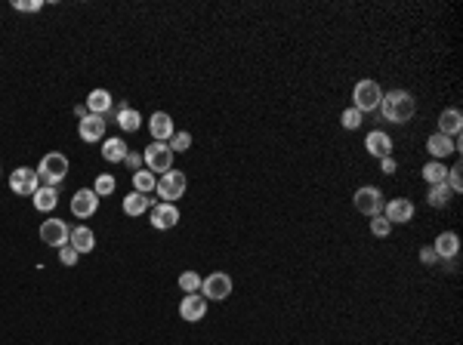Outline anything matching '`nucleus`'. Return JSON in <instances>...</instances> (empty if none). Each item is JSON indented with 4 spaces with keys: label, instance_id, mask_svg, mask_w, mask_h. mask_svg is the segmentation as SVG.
Instances as JSON below:
<instances>
[{
    "label": "nucleus",
    "instance_id": "dca6fc26",
    "mask_svg": "<svg viewBox=\"0 0 463 345\" xmlns=\"http://www.w3.org/2000/svg\"><path fill=\"white\" fill-rule=\"evenodd\" d=\"M426 151L432 154V161H445L448 154H457L454 139H451V136H441V133H432L430 139H426Z\"/></svg>",
    "mask_w": 463,
    "mask_h": 345
},
{
    "label": "nucleus",
    "instance_id": "7c9ffc66",
    "mask_svg": "<svg viewBox=\"0 0 463 345\" xmlns=\"http://www.w3.org/2000/svg\"><path fill=\"white\" fill-rule=\"evenodd\" d=\"M361 118H365V114H361L359 108H346V111L340 114V124H343V129H349V133H352V129L361 127Z\"/></svg>",
    "mask_w": 463,
    "mask_h": 345
},
{
    "label": "nucleus",
    "instance_id": "5701e85b",
    "mask_svg": "<svg viewBox=\"0 0 463 345\" xmlns=\"http://www.w3.org/2000/svg\"><path fill=\"white\" fill-rule=\"evenodd\" d=\"M127 151H130V148H127L124 139H118V136H115V139H105L102 142V157L109 163H120L127 157Z\"/></svg>",
    "mask_w": 463,
    "mask_h": 345
},
{
    "label": "nucleus",
    "instance_id": "58836bf2",
    "mask_svg": "<svg viewBox=\"0 0 463 345\" xmlns=\"http://www.w3.org/2000/svg\"><path fill=\"white\" fill-rule=\"evenodd\" d=\"M124 163H130V167H139V163H142V157H139V154H130V151H127Z\"/></svg>",
    "mask_w": 463,
    "mask_h": 345
},
{
    "label": "nucleus",
    "instance_id": "6e6552de",
    "mask_svg": "<svg viewBox=\"0 0 463 345\" xmlns=\"http://www.w3.org/2000/svg\"><path fill=\"white\" fill-rule=\"evenodd\" d=\"M10 188L16 191L19 198H31V194L40 188L38 170H31V167H16V170L10 172Z\"/></svg>",
    "mask_w": 463,
    "mask_h": 345
},
{
    "label": "nucleus",
    "instance_id": "72a5a7b5",
    "mask_svg": "<svg viewBox=\"0 0 463 345\" xmlns=\"http://www.w3.org/2000/svg\"><path fill=\"white\" fill-rule=\"evenodd\" d=\"M191 148V133H173V139H170V151L173 154H182V151Z\"/></svg>",
    "mask_w": 463,
    "mask_h": 345
},
{
    "label": "nucleus",
    "instance_id": "ddd939ff",
    "mask_svg": "<svg viewBox=\"0 0 463 345\" xmlns=\"http://www.w3.org/2000/svg\"><path fill=\"white\" fill-rule=\"evenodd\" d=\"M176 222H180V210H176V204H155L152 207V228H158V232H167V228H173Z\"/></svg>",
    "mask_w": 463,
    "mask_h": 345
},
{
    "label": "nucleus",
    "instance_id": "c756f323",
    "mask_svg": "<svg viewBox=\"0 0 463 345\" xmlns=\"http://www.w3.org/2000/svg\"><path fill=\"white\" fill-rule=\"evenodd\" d=\"M180 290L182 293H201V278H198V271H182V275H180Z\"/></svg>",
    "mask_w": 463,
    "mask_h": 345
},
{
    "label": "nucleus",
    "instance_id": "a211bd4d",
    "mask_svg": "<svg viewBox=\"0 0 463 345\" xmlns=\"http://www.w3.org/2000/svg\"><path fill=\"white\" fill-rule=\"evenodd\" d=\"M460 129H463V114L457 111V108H445V111L439 114V133L457 139Z\"/></svg>",
    "mask_w": 463,
    "mask_h": 345
},
{
    "label": "nucleus",
    "instance_id": "e433bc0d",
    "mask_svg": "<svg viewBox=\"0 0 463 345\" xmlns=\"http://www.w3.org/2000/svg\"><path fill=\"white\" fill-rule=\"evenodd\" d=\"M420 262H423V265H436L439 262L436 250H432V247H420Z\"/></svg>",
    "mask_w": 463,
    "mask_h": 345
},
{
    "label": "nucleus",
    "instance_id": "f257e3e1",
    "mask_svg": "<svg viewBox=\"0 0 463 345\" xmlns=\"http://www.w3.org/2000/svg\"><path fill=\"white\" fill-rule=\"evenodd\" d=\"M417 111V102L408 90H393V93H383L380 99V114L389 120V124H408Z\"/></svg>",
    "mask_w": 463,
    "mask_h": 345
},
{
    "label": "nucleus",
    "instance_id": "c85d7f7f",
    "mask_svg": "<svg viewBox=\"0 0 463 345\" xmlns=\"http://www.w3.org/2000/svg\"><path fill=\"white\" fill-rule=\"evenodd\" d=\"M115 188H118V182H115V176H111V172H99L96 182H93V191H96L99 198H109V194H115Z\"/></svg>",
    "mask_w": 463,
    "mask_h": 345
},
{
    "label": "nucleus",
    "instance_id": "f8f14e48",
    "mask_svg": "<svg viewBox=\"0 0 463 345\" xmlns=\"http://www.w3.org/2000/svg\"><path fill=\"white\" fill-rule=\"evenodd\" d=\"M68 225L62 219H47L44 225H40V241L49 243V247H65L68 243Z\"/></svg>",
    "mask_w": 463,
    "mask_h": 345
},
{
    "label": "nucleus",
    "instance_id": "aec40b11",
    "mask_svg": "<svg viewBox=\"0 0 463 345\" xmlns=\"http://www.w3.org/2000/svg\"><path fill=\"white\" fill-rule=\"evenodd\" d=\"M432 250H436L439 259H454V256H457V250H460V237L454 232H441L436 237V243H432Z\"/></svg>",
    "mask_w": 463,
    "mask_h": 345
},
{
    "label": "nucleus",
    "instance_id": "2eb2a0df",
    "mask_svg": "<svg viewBox=\"0 0 463 345\" xmlns=\"http://www.w3.org/2000/svg\"><path fill=\"white\" fill-rule=\"evenodd\" d=\"M148 129H152L155 142H167V139H173V118H170L167 111H155L152 118H148Z\"/></svg>",
    "mask_w": 463,
    "mask_h": 345
},
{
    "label": "nucleus",
    "instance_id": "412c9836",
    "mask_svg": "<svg viewBox=\"0 0 463 345\" xmlns=\"http://www.w3.org/2000/svg\"><path fill=\"white\" fill-rule=\"evenodd\" d=\"M111 108V93L109 90H93L87 96V111L90 114H99V118H105Z\"/></svg>",
    "mask_w": 463,
    "mask_h": 345
},
{
    "label": "nucleus",
    "instance_id": "473e14b6",
    "mask_svg": "<svg viewBox=\"0 0 463 345\" xmlns=\"http://www.w3.org/2000/svg\"><path fill=\"white\" fill-rule=\"evenodd\" d=\"M389 232H393V225H389V219L383 213L370 219V234L374 237H389Z\"/></svg>",
    "mask_w": 463,
    "mask_h": 345
},
{
    "label": "nucleus",
    "instance_id": "9b49d317",
    "mask_svg": "<svg viewBox=\"0 0 463 345\" xmlns=\"http://www.w3.org/2000/svg\"><path fill=\"white\" fill-rule=\"evenodd\" d=\"M207 314V299L201 293H185V299L180 302V318L189 323H198Z\"/></svg>",
    "mask_w": 463,
    "mask_h": 345
},
{
    "label": "nucleus",
    "instance_id": "423d86ee",
    "mask_svg": "<svg viewBox=\"0 0 463 345\" xmlns=\"http://www.w3.org/2000/svg\"><path fill=\"white\" fill-rule=\"evenodd\" d=\"M201 296L204 299H213V302H223L232 296V275H226V271H213V275L201 278Z\"/></svg>",
    "mask_w": 463,
    "mask_h": 345
},
{
    "label": "nucleus",
    "instance_id": "20e7f679",
    "mask_svg": "<svg viewBox=\"0 0 463 345\" xmlns=\"http://www.w3.org/2000/svg\"><path fill=\"white\" fill-rule=\"evenodd\" d=\"M142 163H146V170L164 176V172L173 170V151H170L167 142H152V145L142 151Z\"/></svg>",
    "mask_w": 463,
    "mask_h": 345
},
{
    "label": "nucleus",
    "instance_id": "393cba45",
    "mask_svg": "<svg viewBox=\"0 0 463 345\" xmlns=\"http://www.w3.org/2000/svg\"><path fill=\"white\" fill-rule=\"evenodd\" d=\"M155 185H158V176H155L152 170H136L133 172V191L139 194H152Z\"/></svg>",
    "mask_w": 463,
    "mask_h": 345
},
{
    "label": "nucleus",
    "instance_id": "f03ea898",
    "mask_svg": "<svg viewBox=\"0 0 463 345\" xmlns=\"http://www.w3.org/2000/svg\"><path fill=\"white\" fill-rule=\"evenodd\" d=\"M68 176V157L62 154V151H49V154L40 157L38 163V179L49 188H56V185L62 182V179Z\"/></svg>",
    "mask_w": 463,
    "mask_h": 345
},
{
    "label": "nucleus",
    "instance_id": "1a4fd4ad",
    "mask_svg": "<svg viewBox=\"0 0 463 345\" xmlns=\"http://www.w3.org/2000/svg\"><path fill=\"white\" fill-rule=\"evenodd\" d=\"M383 216L389 219V225H405V222L414 219V204L408 198H395L383 204Z\"/></svg>",
    "mask_w": 463,
    "mask_h": 345
},
{
    "label": "nucleus",
    "instance_id": "4be33fe9",
    "mask_svg": "<svg viewBox=\"0 0 463 345\" xmlns=\"http://www.w3.org/2000/svg\"><path fill=\"white\" fill-rule=\"evenodd\" d=\"M31 198H34V207H38L40 213L56 210V204H59V191H56V188H49V185H40V188L34 191Z\"/></svg>",
    "mask_w": 463,
    "mask_h": 345
},
{
    "label": "nucleus",
    "instance_id": "0eeeda50",
    "mask_svg": "<svg viewBox=\"0 0 463 345\" xmlns=\"http://www.w3.org/2000/svg\"><path fill=\"white\" fill-rule=\"evenodd\" d=\"M155 191H158V198L164 204H173V200H180L185 194V172L182 170H170L164 172L158 179V185H155Z\"/></svg>",
    "mask_w": 463,
    "mask_h": 345
},
{
    "label": "nucleus",
    "instance_id": "cd10ccee",
    "mask_svg": "<svg viewBox=\"0 0 463 345\" xmlns=\"http://www.w3.org/2000/svg\"><path fill=\"white\" fill-rule=\"evenodd\" d=\"M423 179H426L430 185H441V182L448 179V167H445L441 161H430V163L423 167Z\"/></svg>",
    "mask_w": 463,
    "mask_h": 345
},
{
    "label": "nucleus",
    "instance_id": "f704fd0d",
    "mask_svg": "<svg viewBox=\"0 0 463 345\" xmlns=\"http://www.w3.org/2000/svg\"><path fill=\"white\" fill-rule=\"evenodd\" d=\"M47 0H13V10L16 13H40Z\"/></svg>",
    "mask_w": 463,
    "mask_h": 345
},
{
    "label": "nucleus",
    "instance_id": "6ab92c4d",
    "mask_svg": "<svg viewBox=\"0 0 463 345\" xmlns=\"http://www.w3.org/2000/svg\"><path fill=\"white\" fill-rule=\"evenodd\" d=\"M68 247H74L77 253H93V250H96V234H93V228L77 225L74 232L68 234Z\"/></svg>",
    "mask_w": 463,
    "mask_h": 345
},
{
    "label": "nucleus",
    "instance_id": "2f4dec72",
    "mask_svg": "<svg viewBox=\"0 0 463 345\" xmlns=\"http://www.w3.org/2000/svg\"><path fill=\"white\" fill-rule=\"evenodd\" d=\"M445 185H448V188H451L454 194H460V191H463V167H460V163H454V167L448 170Z\"/></svg>",
    "mask_w": 463,
    "mask_h": 345
},
{
    "label": "nucleus",
    "instance_id": "b1692460",
    "mask_svg": "<svg viewBox=\"0 0 463 345\" xmlns=\"http://www.w3.org/2000/svg\"><path fill=\"white\" fill-rule=\"evenodd\" d=\"M152 207V200H148V194H139V191H133V194H127L124 198V213L127 216H142Z\"/></svg>",
    "mask_w": 463,
    "mask_h": 345
},
{
    "label": "nucleus",
    "instance_id": "4468645a",
    "mask_svg": "<svg viewBox=\"0 0 463 345\" xmlns=\"http://www.w3.org/2000/svg\"><path fill=\"white\" fill-rule=\"evenodd\" d=\"M365 148H368V154H370V157L383 161V157L393 154V139H389V133H383V129H374V133H368Z\"/></svg>",
    "mask_w": 463,
    "mask_h": 345
},
{
    "label": "nucleus",
    "instance_id": "f3484780",
    "mask_svg": "<svg viewBox=\"0 0 463 345\" xmlns=\"http://www.w3.org/2000/svg\"><path fill=\"white\" fill-rule=\"evenodd\" d=\"M77 133H81L84 142H99L105 136V118H99V114H87V118H81Z\"/></svg>",
    "mask_w": 463,
    "mask_h": 345
},
{
    "label": "nucleus",
    "instance_id": "ea45409f",
    "mask_svg": "<svg viewBox=\"0 0 463 345\" xmlns=\"http://www.w3.org/2000/svg\"><path fill=\"white\" fill-rule=\"evenodd\" d=\"M74 114H77V118H87V105H74Z\"/></svg>",
    "mask_w": 463,
    "mask_h": 345
},
{
    "label": "nucleus",
    "instance_id": "a878e982",
    "mask_svg": "<svg viewBox=\"0 0 463 345\" xmlns=\"http://www.w3.org/2000/svg\"><path fill=\"white\" fill-rule=\"evenodd\" d=\"M454 198V191L448 188L445 182L441 185H430V194H426V200H430V207H436V210H441V207H448Z\"/></svg>",
    "mask_w": 463,
    "mask_h": 345
},
{
    "label": "nucleus",
    "instance_id": "bb28decb",
    "mask_svg": "<svg viewBox=\"0 0 463 345\" xmlns=\"http://www.w3.org/2000/svg\"><path fill=\"white\" fill-rule=\"evenodd\" d=\"M118 124L124 127V133H136V129L142 127V114L136 111V108H120V111H118Z\"/></svg>",
    "mask_w": 463,
    "mask_h": 345
},
{
    "label": "nucleus",
    "instance_id": "c9c22d12",
    "mask_svg": "<svg viewBox=\"0 0 463 345\" xmlns=\"http://www.w3.org/2000/svg\"><path fill=\"white\" fill-rule=\"evenodd\" d=\"M77 259H81V253H77L74 247H68V243H65V247H59V262L62 265H68V268H71V265H77Z\"/></svg>",
    "mask_w": 463,
    "mask_h": 345
},
{
    "label": "nucleus",
    "instance_id": "4c0bfd02",
    "mask_svg": "<svg viewBox=\"0 0 463 345\" xmlns=\"http://www.w3.org/2000/svg\"><path fill=\"white\" fill-rule=\"evenodd\" d=\"M380 170H383V172H395V170H398V161H395L393 154L383 157V161H380Z\"/></svg>",
    "mask_w": 463,
    "mask_h": 345
},
{
    "label": "nucleus",
    "instance_id": "9d476101",
    "mask_svg": "<svg viewBox=\"0 0 463 345\" xmlns=\"http://www.w3.org/2000/svg\"><path fill=\"white\" fill-rule=\"evenodd\" d=\"M96 210H99V194L93 188L74 191V198H71V213H74L77 219H90Z\"/></svg>",
    "mask_w": 463,
    "mask_h": 345
},
{
    "label": "nucleus",
    "instance_id": "39448f33",
    "mask_svg": "<svg viewBox=\"0 0 463 345\" xmlns=\"http://www.w3.org/2000/svg\"><path fill=\"white\" fill-rule=\"evenodd\" d=\"M352 204H355V210H359L361 216L374 219V216L383 213V204H386V200H383L380 188H374V185H361V188L352 194Z\"/></svg>",
    "mask_w": 463,
    "mask_h": 345
},
{
    "label": "nucleus",
    "instance_id": "7ed1b4c3",
    "mask_svg": "<svg viewBox=\"0 0 463 345\" xmlns=\"http://www.w3.org/2000/svg\"><path fill=\"white\" fill-rule=\"evenodd\" d=\"M380 99H383V90H380V83L377 81H370V77H365V81H359L355 83V90H352V108H359L361 114H368V111H377L380 108Z\"/></svg>",
    "mask_w": 463,
    "mask_h": 345
}]
</instances>
